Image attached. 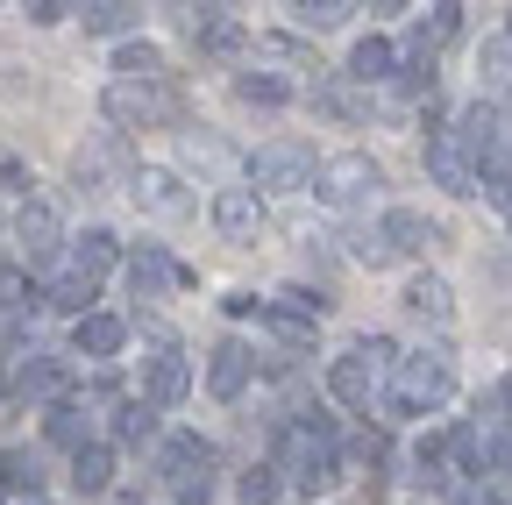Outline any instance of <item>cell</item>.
I'll return each mask as SVG.
<instances>
[{
	"label": "cell",
	"mask_w": 512,
	"mask_h": 505,
	"mask_svg": "<svg viewBox=\"0 0 512 505\" xmlns=\"http://www.w3.org/2000/svg\"><path fill=\"white\" fill-rule=\"evenodd\" d=\"M448 399H456V356H448V349L399 356L392 385H384V406H392V413H441Z\"/></svg>",
	"instance_id": "cell-1"
},
{
	"label": "cell",
	"mask_w": 512,
	"mask_h": 505,
	"mask_svg": "<svg viewBox=\"0 0 512 505\" xmlns=\"http://www.w3.org/2000/svg\"><path fill=\"white\" fill-rule=\"evenodd\" d=\"M100 114L114 121V136H121V129H164V121H185V93H178L171 79H157V86L114 79V86L100 93Z\"/></svg>",
	"instance_id": "cell-2"
},
{
	"label": "cell",
	"mask_w": 512,
	"mask_h": 505,
	"mask_svg": "<svg viewBox=\"0 0 512 505\" xmlns=\"http://www.w3.org/2000/svg\"><path fill=\"white\" fill-rule=\"evenodd\" d=\"M384 185V171H377V157L370 150H342V157H320V171H313V193L328 200L335 214H356V207H370V193Z\"/></svg>",
	"instance_id": "cell-3"
},
{
	"label": "cell",
	"mask_w": 512,
	"mask_h": 505,
	"mask_svg": "<svg viewBox=\"0 0 512 505\" xmlns=\"http://www.w3.org/2000/svg\"><path fill=\"white\" fill-rule=\"evenodd\" d=\"M313 150L299 143V136H278V143H264V150H249V178L242 185H256V193H306L313 185Z\"/></svg>",
	"instance_id": "cell-4"
},
{
	"label": "cell",
	"mask_w": 512,
	"mask_h": 505,
	"mask_svg": "<svg viewBox=\"0 0 512 505\" xmlns=\"http://www.w3.org/2000/svg\"><path fill=\"white\" fill-rule=\"evenodd\" d=\"M72 178H79V193H107V178H128L136 185V157H128V136H93L72 150Z\"/></svg>",
	"instance_id": "cell-5"
},
{
	"label": "cell",
	"mask_w": 512,
	"mask_h": 505,
	"mask_svg": "<svg viewBox=\"0 0 512 505\" xmlns=\"http://www.w3.org/2000/svg\"><path fill=\"white\" fill-rule=\"evenodd\" d=\"M448 136H456V150L470 157V164H484V157H498L505 150V114H498V100H470L463 114H456V129H448Z\"/></svg>",
	"instance_id": "cell-6"
},
{
	"label": "cell",
	"mask_w": 512,
	"mask_h": 505,
	"mask_svg": "<svg viewBox=\"0 0 512 505\" xmlns=\"http://www.w3.org/2000/svg\"><path fill=\"white\" fill-rule=\"evenodd\" d=\"M420 164H427V178L441 185V193H456V200H470V193H477V164L456 150V136H448V129H434V136H427Z\"/></svg>",
	"instance_id": "cell-7"
},
{
	"label": "cell",
	"mask_w": 512,
	"mask_h": 505,
	"mask_svg": "<svg viewBox=\"0 0 512 505\" xmlns=\"http://www.w3.org/2000/svg\"><path fill=\"white\" fill-rule=\"evenodd\" d=\"M249 377H256V349L249 342H214V356H207V392L221 399V406H235L242 392H249Z\"/></svg>",
	"instance_id": "cell-8"
},
{
	"label": "cell",
	"mask_w": 512,
	"mask_h": 505,
	"mask_svg": "<svg viewBox=\"0 0 512 505\" xmlns=\"http://www.w3.org/2000/svg\"><path fill=\"white\" fill-rule=\"evenodd\" d=\"M15 242H22V257H29V264H50L57 249H64V221H57V207H50V200H22V207H15Z\"/></svg>",
	"instance_id": "cell-9"
},
{
	"label": "cell",
	"mask_w": 512,
	"mask_h": 505,
	"mask_svg": "<svg viewBox=\"0 0 512 505\" xmlns=\"http://www.w3.org/2000/svg\"><path fill=\"white\" fill-rule=\"evenodd\" d=\"M328 392L342 399V406H356V413H370V399L384 392V370L363 356V349H349V356H335L328 363Z\"/></svg>",
	"instance_id": "cell-10"
},
{
	"label": "cell",
	"mask_w": 512,
	"mask_h": 505,
	"mask_svg": "<svg viewBox=\"0 0 512 505\" xmlns=\"http://www.w3.org/2000/svg\"><path fill=\"white\" fill-rule=\"evenodd\" d=\"M214 228L228 242H249L256 228H264V193H256V185H221L214 193Z\"/></svg>",
	"instance_id": "cell-11"
},
{
	"label": "cell",
	"mask_w": 512,
	"mask_h": 505,
	"mask_svg": "<svg viewBox=\"0 0 512 505\" xmlns=\"http://www.w3.org/2000/svg\"><path fill=\"white\" fill-rule=\"evenodd\" d=\"M399 306L413 313V321H427V328H448V321H456V292H448V278H434V271H413L406 292H399Z\"/></svg>",
	"instance_id": "cell-12"
},
{
	"label": "cell",
	"mask_w": 512,
	"mask_h": 505,
	"mask_svg": "<svg viewBox=\"0 0 512 505\" xmlns=\"http://www.w3.org/2000/svg\"><path fill=\"white\" fill-rule=\"evenodd\" d=\"M377 235H384V249H392V257H420V249H434V242H441V228H434L420 207H384Z\"/></svg>",
	"instance_id": "cell-13"
},
{
	"label": "cell",
	"mask_w": 512,
	"mask_h": 505,
	"mask_svg": "<svg viewBox=\"0 0 512 505\" xmlns=\"http://www.w3.org/2000/svg\"><path fill=\"white\" fill-rule=\"evenodd\" d=\"M185 392H192V363L178 349H157L143 363V406H178Z\"/></svg>",
	"instance_id": "cell-14"
},
{
	"label": "cell",
	"mask_w": 512,
	"mask_h": 505,
	"mask_svg": "<svg viewBox=\"0 0 512 505\" xmlns=\"http://www.w3.org/2000/svg\"><path fill=\"white\" fill-rule=\"evenodd\" d=\"M171 285H185V271L164 257V242H143L136 257H128V292H136V299H164Z\"/></svg>",
	"instance_id": "cell-15"
},
{
	"label": "cell",
	"mask_w": 512,
	"mask_h": 505,
	"mask_svg": "<svg viewBox=\"0 0 512 505\" xmlns=\"http://www.w3.org/2000/svg\"><path fill=\"white\" fill-rule=\"evenodd\" d=\"M121 342H128V321H121V313H100V306H93L86 321H72V349L93 356V363H114Z\"/></svg>",
	"instance_id": "cell-16"
},
{
	"label": "cell",
	"mask_w": 512,
	"mask_h": 505,
	"mask_svg": "<svg viewBox=\"0 0 512 505\" xmlns=\"http://www.w3.org/2000/svg\"><path fill=\"white\" fill-rule=\"evenodd\" d=\"M192 43H200V57H242L249 29L235 15H221V8H192Z\"/></svg>",
	"instance_id": "cell-17"
},
{
	"label": "cell",
	"mask_w": 512,
	"mask_h": 505,
	"mask_svg": "<svg viewBox=\"0 0 512 505\" xmlns=\"http://www.w3.org/2000/svg\"><path fill=\"white\" fill-rule=\"evenodd\" d=\"M64 385H72V363H64V356H22L15 363V392L22 399H64Z\"/></svg>",
	"instance_id": "cell-18"
},
{
	"label": "cell",
	"mask_w": 512,
	"mask_h": 505,
	"mask_svg": "<svg viewBox=\"0 0 512 505\" xmlns=\"http://www.w3.org/2000/svg\"><path fill=\"white\" fill-rule=\"evenodd\" d=\"M136 207L171 221V214L192 207V193H185V178H178V171H136Z\"/></svg>",
	"instance_id": "cell-19"
},
{
	"label": "cell",
	"mask_w": 512,
	"mask_h": 505,
	"mask_svg": "<svg viewBox=\"0 0 512 505\" xmlns=\"http://www.w3.org/2000/svg\"><path fill=\"white\" fill-rule=\"evenodd\" d=\"M157 463H164V477H171V484H185V477H207V470H214V449H207L200 434H164Z\"/></svg>",
	"instance_id": "cell-20"
},
{
	"label": "cell",
	"mask_w": 512,
	"mask_h": 505,
	"mask_svg": "<svg viewBox=\"0 0 512 505\" xmlns=\"http://www.w3.org/2000/svg\"><path fill=\"white\" fill-rule=\"evenodd\" d=\"M114 79H128V86H157V79H171V72H164V50L143 43V36H128V43L114 50Z\"/></svg>",
	"instance_id": "cell-21"
},
{
	"label": "cell",
	"mask_w": 512,
	"mask_h": 505,
	"mask_svg": "<svg viewBox=\"0 0 512 505\" xmlns=\"http://www.w3.org/2000/svg\"><path fill=\"white\" fill-rule=\"evenodd\" d=\"M399 72V50H392V36H363L356 50H349V79L356 86H384Z\"/></svg>",
	"instance_id": "cell-22"
},
{
	"label": "cell",
	"mask_w": 512,
	"mask_h": 505,
	"mask_svg": "<svg viewBox=\"0 0 512 505\" xmlns=\"http://www.w3.org/2000/svg\"><path fill=\"white\" fill-rule=\"evenodd\" d=\"M114 257H121L114 228H86V235H72V271H79V278L100 285V271H114Z\"/></svg>",
	"instance_id": "cell-23"
},
{
	"label": "cell",
	"mask_w": 512,
	"mask_h": 505,
	"mask_svg": "<svg viewBox=\"0 0 512 505\" xmlns=\"http://www.w3.org/2000/svg\"><path fill=\"white\" fill-rule=\"evenodd\" d=\"M72 484H79L86 498L114 491V449H107V441H86V449L72 456Z\"/></svg>",
	"instance_id": "cell-24"
},
{
	"label": "cell",
	"mask_w": 512,
	"mask_h": 505,
	"mask_svg": "<svg viewBox=\"0 0 512 505\" xmlns=\"http://www.w3.org/2000/svg\"><path fill=\"white\" fill-rule=\"evenodd\" d=\"M86 36H128V29H143V8H128V0H93V8H79Z\"/></svg>",
	"instance_id": "cell-25"
},
{
	"label": "cell",
	"mask_w": 512,
	"mask_h": 505,
	"mask_svg": "<svg viewBox=\"0 0 512 505\" xmlns=\"http://www.w3.org/2000/svg\"><path fill=\"white\" fill-rule=\"evenodd\" d=\"M43 434L57 441V449L79 456V449H86V406H79V399H57V406L43 413Z\"/></svg>",
	"instance_id": "cell-26"
},
{
	"label": "cell",
	"mask_w": 512,
	"mask_h": 505,
	"mask_svg": "<svg viewBox=\"0 0 512 505\" xmlns=\"http://www.w3.org/2000/svg\"><path fill=\"white\" fill-rule=\"evenodd\" d=\"M477 79H484L491 93H512V36H505V29L484 36V50H477Z\"/></svg>",
	"instance_id": "cell-27"
},
{
	"label": "cell",
	"mask_w": 512,
	"mask_h": 505,
	"mask_svg": "<svg viewBox=\"0 0 512 505\" xmlns=\"http://www.w3.org/2000/svg\"><path fill=\"white\" fill-rule=\"evenodd\" d=\"M114 441H157V406H143V399H114Z\"/></svg>",
	"instance_id": "cell-28"
},
{
	"label": "cell",
	"mask_w": 512,
	"mask_h": 505,
	"mask_svg": "<svg viewBox=\"0 0 512 505\" xmlns=\"http://www.w3.org/2000/svg\"><path fill=\"white\" fill-rule=\"evenodd\" d=\"M36 306H57V313H72V321H86V313H93V278H79V271H64Z\"/></svg>",
	"instance_id": "cell-29"
},
{
	"label": "cell",
	"mask_w": 512,
	"mask_h": 505,
	"mask_svg": "<svg viewBox=\"0 0 512 505\" xmlns=\"http://www.w3.org/2000/svg\"><path fill=\"white\" fill-rule=\"evenodd\" d=\"M0 491L36 498V491H43V463H36L29 449H0Z\"/></svg>",
	"instance_id": "cell-30"
},
{
	"label": "cell",
	"mask_w": 512,
	"mask_h": 505,
	"mask_svg": "<svg viewBox=\"0 0 512 505\" xmlns=\"http://www.w3.org/2000/svg\"><path fill=\"white\" fill-rule=\"evenodd\" d=\"M235 100H249V107H285L292 86H285L278 72H235Z\"/></svg>",
	"instance_id": "cell-31"
},
{
	"label": "cell",
	"mask_w": 512,
	"mask_h": 505,
	"mask_svg": "<svg viewBox=\"0 0 512 505\" xmlns=\"http://www.w3.org/2000/svg\"><path fill=\"white\" fill-rule=\"evenodd\" d=\"M477 193H484L491 207H505V214H512V150H498V157H484V164H477Z\"/></svg>",
	"instance_id": "cell-32"
},
{
	"label": "cell",
	"mask_w": 512,
	"mask_h": 505,
	"mask_svg": "<svg viewBox=\"0 0 512 505\" xmlns=\"http://www.w3.org/2000/svg\"><path fill=\"white\" fill-rule=\"evenodd\" d=\"M328 306H335L328 292H306V285H285V292H278V313H285V321H320Z\"/></svg>",
	"instance_id": "cell-33"
},
{
	"label": "cell",
	"mask_w": 512,
	"mask_h": 505,
	"mask_svg": "<svg viewBox=\"0 0 512 505\" xmlns=\"http://www.w3.org/2000/svg\"><path fill=\"white\" fill-rule=\"evenodd\" d=\"M292 15H299L306 29H342V22H349L356 8H349V0H299V8H292Z\"/></svg>",
	"instance_id": "cell-34"
},
{
	"label": "cell",
	"mask_w": 512,
	"mask_h": 505,
	"mask_svg": "<svg viewBox=\"0 0 512 505\" xmlns=\"http://www.w3.org/2000/svg\"><path fill=\"white\" fill-rule=\"evenodd\" d=\"M484 470L512 477V427H484Z\"/></svg>",
	"instance_id": "cell-35"
},
{
	"label": "cell",
	"mask_w": 512,
	"mask_h": 505,
	"mask_svg": "<svg viewBox=\"0 0 512 505\" xmlns=\"http://www.w3.org/2000/svg\"><path fill=\"white\" fill-rule=\"evenodd\" d=\"M271 491H278V470H271V463L242 470V505H271Z\"/></svg>",
	"instance_id": "cell-36"
},
{
	"label": "cell",
	"mask_w": 512,
	"mask_h": 505,
	"mask_svg": "<svg viewBox=\"0 0 512 505\" xmlns=\"http://www.w3.org/2000/svg\"><path fill=\"white\" fill-rule=\"evenodd\" d=\"M29 306H36V299H0V342H22V328H29Z\"/></svg>",
	"instance_id": "cell-37"
},
{
	"label": "cell",
	"mask_w": 512,
	"mask_h": 505,
	"mask_svg": "<svg viewBox=\"0 0 512 505\" xmlns=\"http://www.w3.org/2000/svg\"><path fill=\"white\" fill-rule=\"evenodd\" d=\"M349 456H356V463H384V456H392V441L370 427V434H356V441H349Z\"/></svg>",
	"instance_id": "cell-38"
},
{
	"label": "cell",
	"mask_w": 512,
	"mask_h": 505,
	"mask_svg": "<svg viewBox=\"0 0 512 505\" xmlns=\"http://www.w3.org/2000/svg\"><path fill=\"white\" fill-rule=\"evenodd\" d=\"M36 29H50V22H64V15H79V8H64V0H29V8H22Z\"/></svg>",
	"instance_id": "cell-39"
},
{
	"label": "cell",
	"mask_w": 512,
	"mask_h": 505,
	"mask_svg": "<svg viewBox=\"0 0 512 505\" xmlns=\"http://www.w3.org/2000/svg\"><path fill=\"white\" fill-rule=\"evenodd\" d=\"M171 491H178V505H207V498H214V470H207V477H185V484H171Z\"/></svg>",
	"instance_id": "cell-40"
},
{
	"label": "cell",
	"mask_w": 512,
	"mask_h": 505,
	"mask_svg": "<svg viewBox=\"0 0 512 505\" xmlns=\"http://www.w3.org/2000/svg\"><path fill=\"white\" fill-rule=\"evenodd\" d=\"M463 505H512L498 484H463Z\"/></svg>",
	"instance_id": "cell-41"
},
{
	"label": "cell",
	"mask_w": 512,
	"mask_h": 505,
	"mask_svg": "<svg viewBox=\"0 0 512 505\" xmlns=\"http://www.w3.org/2000/svg\"><path fill=\"white\" fill-rule=\"evenodd\" d=\"M8 392H15V370H0V406H8Z\"/></svg>",
	"instance_id": "cell-42"
},
{
	"label": "cell",
	"mask_w": 512,
	"mask_h": 505,
	"mask_svg": "<svg viewBox=\"0 0 512 505\" xmlns=\"http://www.w3.org/2000/svg\"><path fill=\"white\" fill-rule=\"evenodd\" d=\"M498 399H505V413H512V370H505V385H498Z\"/></svg>",
	"instance_id": "cell-43"
},
{
	"label": "cell",
	"mask_w": 512,
	"mask_h": 505,
	"mask_svg": "<svg viewBox=\"0 0 512 505\" xmlns=\"http://www.w3.org/2000/svg\"><path fill=\"white\" fill-rule=\"evenodd\" d=\"M22 505H50V498H43V491H36V498H22Z\"/></svg>",
	"instance_id": "cell-44"
},
{
	"label": "cell",
	"mask_w": 512,
	"mask_h": 505,
	"mask_svg": "<svg viewBox=\"0 0 512 505\" xmlns=\"http://www.w3.org/2000/svg\"><path fill=\"white\" fill-rule=\"evenodd\" d=\"M505 36H512V22H505Z\"/></svg>",
	"instance_id": "cell-45"
}]
</instances>
